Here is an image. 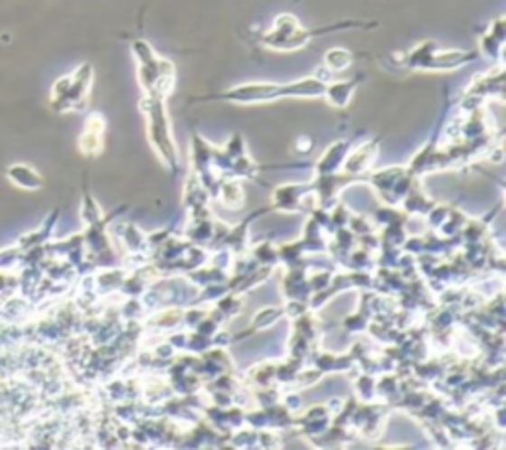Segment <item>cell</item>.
Here are the masks:
<instances>
[{
    "label": "cell",
    "mask_w": 506,
    "mask_h": 450,
    "mask_svg": "<svg viewBox=\"0 0 506 450\" xmlns=\"http://www.w3.org/2000/svg\"><path fill=\"white\" fill-rule=\"evenodd\" d=\"M329 80L321 75H309L291 83H273V81H256V83H241L236 88H230L218 95H210L208 101H228L238 105H256V103H269L277 99L289 98H323Z\"/></svg>",
    "instance_id": "6da1fadb"
},
{
    "label": "cell",
    "mask_w": 506,
    "mask_h": 450,
    "mask_svg": "<svg viewBox=\"0 0 506 450\" xmlns=\"http://www.w3.org/2000/svg\"><path fill=\"white\" fill-rule=\"evenodd\" d=\"M372 26H376V24L374 23L372 24L356 23V20H344V23H339V24L309 30V28H303L299 24V20L293 14H279L276 20H273L271 30L261 36V42H263V46L273 48V50L293 52V50L305 48L313 38L329 34V32L344 30V28H372Z\"/></svg>",
    "instance_id": "7a4b0ae2"
},
{
    "label": "cell",
    "mask_w": 506,
    "mask_h": 450,
    "mask_svg": "<svg viewBox=\"0 0 506 450\" xmlns=\"http://www.w3.org/2000/svg\"><path fill=\"white\" fill-rule=\"evenodd\" d=\"M131 50L139 63V81L145 95L166 101L176 85L174 63L158 56L146 40H135Z\"/></svg>",
    "instance_id": "3957f363"
},
{
    "label": "cell",
    "mask_w": 506,
    "mask_h": 450,
    "mask_svg": "<svg viewBox=\"0 0 506 450\" xmlns=\"http://www.w3.org/2000/svg\"><path fill=\"white\" fill-rule=\"evenodd\" d=\"M141 111L146 117V131H149V141L156 150V155L163 158V163L168 168H176L178 153L173 141L171 121H168V115L164 109V99L145 95L141 101Z\"/></svg>",
    "instance_id": "277c9868"
},
{
    "label": "cell",
    "mask_w": 506,
    "mask_h": 450,
    "mask_svg": "<svg viewBox=\"0 0 506 450\" xmlns=\"http://www.w3.org/2000/svg\"><path fill=\"white\" fill-rule=\"evenodd\" d=\"M479 58L477 52L467 50H443L436 42L426 40L409 52L406 63L414 70L426 71H449L467 66V63Z\"/></svg>",
    "instance_id": "5b68a950"
},
{
    "label": "cell",
    "mask_w": 506,
    "mask_h": 450,
    "mask_svg": "<svg viewBox=\"0 0 506 450\" xmlns=\"http://www.w3.org/2000/svg\"><path fill=\"white\" fill-rule=\"evenodd\" d=\"M93 81V70L83 63L71 75L60 78L52 88V105L56 111H80L88 101Z\"/></svg>",
    "instance_id": "8992f818"
},
{
    "label": "cell",
    "mask_w": 506,
    "mask_h": 450,
    "mask_svg": "<svg viewBox=\"0 0 506 450\" xmlns=\"http://www.w3.org/2000/svg\"><path fill=\"white\" fill-rule=\"evenodd\" d=\"M502 85H504V75H502V63H497V68L474 78L465 91L467 99H487V98H497L502 99Z\"/></svg>",
    "instance_id": "52a82bcc"
},
{
    "label": "cell",
    "mask_w": 506,
    "mask_h": 450,
    "mask_svg": "<svg viewBox=\"0 0 506 450\" xmlns=\"http://www.w3.org/2000/svg\"><path fill=\"white\" fill-rule=\"evenodd\" d=\"M105 117L101 113H91L86 121V128L80 136V148L83 155H98L103 148Z\"/></svg>",
    "instance_id": "ba28073f"
},
{
    "label": "cell",
    "mask_w": 506,
    "mask_h": 450,
    "mask_svg": "<svg viewBox=\"0 0 506 450\" xmlns=\"http://www.w3.org/2000/svg\"><path fill=\"white\" fill-rule=\"evenodd\" d=\"M362 81V75H356L354 80H342L334 83H326V89L323 93V98L326 103L333 105L334 109H344V107L351 103L354 91L358 89V85Z\"/></svg>",
    "instance_id": "9c48e42d"
},
{
    "label": "cell",
    "mask_w": 506,
    "mask_h": 450,
    "mask_svg": "<svg viewBox=\"0 0 506 450\" xmlns=\"http://www.w3.org/2000/svg\"><path fill=\"white\" fill-rule=\"evenodd\" d=\"M481 52L484 56L494 60L497 63H502V48H504V16H499L492 20L489 30L484 32L481 38Z\"/></svg>",
    "instance_id": "30bf717a"
},
{
    "label": "cell",
    "mask_w": 506,
    "mask_h": 450,
    "mask_svg": "<svg viewBox=\"0 0 506 450\" xmlns=\"http://www.w3.org/2000/svg\"><path fill=\"white\" fill-rule=\"evenodd\" d=\"M6 176L14 186L23 190H40L44 186V180H42L36 170L30 168L28 164H14L6 168Z\"/></svg>",
    "instance_id": "8fae6325"
},
{
    "label": "cell",
    "mask_w": 506,
    "mask_h": 450,
    "mask_svg": "<svg viewBox=\"0 0 506 450\" xmlns=\"http://www.w3.org/2000/svg\"><path fill=\"white\" fill-rule=\"evenodd\" d=\"M324 68L333 73H341L352 66L354 56L352 52H348L344 48H333L324 53Z\"/></svg>",
    "instance_id": "7c38bea8"
},
{
    "label": "cell",
    "mask_w": 506,
    "mask_h": 450,
    "mask_svg": "<svg viewBox=\"0 0 506 450\" xmlns=\"http://www.w3.org/2000/svg\"><path fill=\"white\" fill-rule=\"evenodd\" d=\"M376 153H378V145L376 141L372 143H366L362 146H358L356 153L348 158V163H346V168H352V170H362L366 168L368 164L372 163V160L376 158Z\"/></svg>",
    "instance_id": "4fadbf2b"
}]
</instances>
